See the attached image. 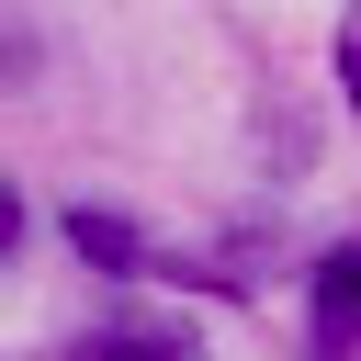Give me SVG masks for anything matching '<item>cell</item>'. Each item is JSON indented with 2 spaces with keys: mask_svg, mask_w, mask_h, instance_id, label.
<instances>
[{
  "mask_svg": "<svg viewBox=\"0 0 361 361\" xmlns=\"http://www.w3.org/2000/svg\"><path fill=\"white\" fill-rule=\"evenodd\" d=\"M11 68H23V45H11V34H0V79H11Z\"/></svg>",
  "mask_w": 361,
  "mask_h": 361,
  "instance_id": "obj_6",
  "label": "cell"
},
{
  "mask_svg": "<svg viewBox=\"0 0 361 361\" xmlns=\"http://www.w3.org/2000/svg\"><path fill=\"white\" fill-rule=\"evenodd\" d=\"M79 361H203V338H180V327H102V338H79Z\"/></svg>",
  "mask_w": 361,
  "mask_h": 361,
  "instance_id": "obj_2",
  "label": "cell"
},
{
  "mask_svg": "<svg viewBox=\"0 0 361 361\" xmlns=\"http://www.w3.org/2000/svg\"><path fill=\"white\" fill-rule=\"evenodd\" d=\"M68 237H79V259H102V271H147V237H135L124 214H68Z\"/></svg>",
  "mask_w": 361,
  "mask_h": 361,
  "instance_id": "obj_3",
  "label": "cell"
},
{
  "mask_svg": "<svg viewBox=\"0 0 361 361\" xmlns=\"http://www.w3.org/2000/svg\"><path fill=\"white\" fill-rule=\"evenodd\" d=\"M23 248V203H11V180H0V259Z\"/></svg>",
  "mask_w": 361,
  "mask_h": 361,
  "instance_id": "obj_5",
  "label": "cell"
},
{
  "mask_svg": "<svg viewBox=\"0 0 361 361\" xmlns=\"http://www.w3.org/2000/svg\"><path fill=\"white\" fill-rule=\"evenodd\" d=\"M316 338H327V361L361 350V237L316 259Z\"/></svg>",
  "mask_w": 361,
  "mask_h": 361,
  "instance_id": "obj_1",
  "label": "cell"
},
{
  "mask_svg": "<svg viewBox=\"0 0 361 361\" xmlns=\"http://www.w3.org/2000/svg\"><path fill=\"white\" fill-rule=\"evenodd\" d=\"M338 79H350V113H361V0H350V23H338Z\"/></svg>",
  "mask_w": 361,
  "mask_h": 361,
  "instance_id": "obj_4",
  "label": "cell"
}]
</instances>
